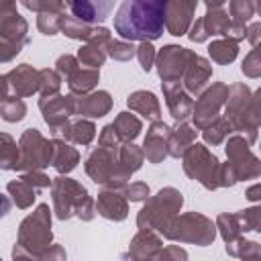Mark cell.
<instances>
[{
  "label": "cell",
  "instance_id": "obj_1",
  "mask_svg": "<svg viewBox=\"0 0 261 261\" xmlns=\"http://www.w3.org/2000/svg\"><path fill=\"white\" fill-rule=\"evenodd\" d=\"M169 0H122L114 14V29L130 41H153L163 35Z\"/></svg>",
  "mask_w": 261,
  "mask_h": 261
},
{
  "label": "cell",
  "instance_id": "obj_2",
  "mask_svg": "<svg viewBox=\"0 0 261 261\" xmlns=\"http://www.w3.org/2000/svg\"><path fill=\"white\" fill-rule=\"evenodd\" d=\"M71 14L84 22H102L110 16L114 0H69Z\"/></svg>",
  "mask_w": 261,
  "mask_h": 261
}]
</instances>
